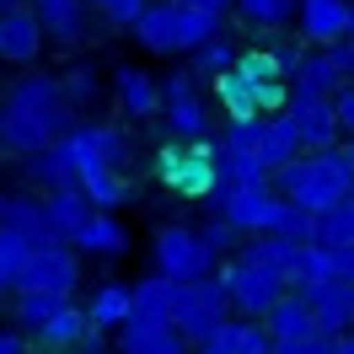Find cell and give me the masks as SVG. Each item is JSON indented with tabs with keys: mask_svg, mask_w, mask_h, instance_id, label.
I'll list each match as a JSON object with an SVG mask.
<instances>
[{
	"mask_svg": "<svg viewBox=\"0 0 354 354\" xmlns=\"http://www.w3.org/2000/svg\"><path fill=\"white\" fill-rule=\"evenodd\" d=\"M236 11H242L247 27L274 32V27H285L290 17H301V0H236Z\"/></svg>",
	"mask_w": 354,
	"mask_h": 354,
	"instance_id": "35",
	"label": "cell"
},
{
	"mask_svg": "<svg viewBox=\"0 0 354 354\" xmlns=\"http://www.w3.org/2000/svg\"><path fill=\"white\" fill-rule=\"evenodd\" d=\"M268 161L252 151H225L221 145V183H231V188H247V183H268Z\"/></svg>",
	"mask_w": 354,
	"mask_h": 354,
	"instance_id": "36",
	"label": "cell"
},
{
	"mask_svg": "<svg viewBox=\"0 0 354 354\" xmlns=\"http://www.w3.org/2000/svg\"><path fill=\"white\" fill-rule=\"evenodd\" d=\"M338 354H354V328H349V333H338Z\"/></svg>",
	"mask_w": 354,
	"mask_h": 354,
	"instance_id": "49",
	"label": "cell"
},
{
	"mask_svg": "<svg viewBox=\"0 0 354 354\" xmlns=\"http://www.w3.org/2000/svg\"><path fill=\"white\" fill-rule=\"evenodd\" d=\"M65 75H22L0 102V145L6 156H38L48 145H59L75 124H70Z\"/></svg>",
	"mask_w": 354,
	"mask_h": 354,
	"instance_id": "1",
	"label": "cell"
},
{
	"mask_svg": "<svg viewBox=\"0 0 354 354\" xmlns=\"http://www.w3.org/2000/svg\"><path fill=\"white\" fill-rule=\"evenodd\" d=\"M333 102H338V124H344V134L354 140V86H344Z\"/></svg>",
	"mask_w": 354,
	"mask_h": 354,
	"instance_id": "44",
	"label": "cell"
},
{
	"mask_svg": "<svg viewBox=\"0 0 354 354\" xmlns=\"http://www.w3.org/2000/svg\"><path fill=\"white\" fill-rule=\"evenodd\" d=\"M338 279L354 285V247H338Z\"/></svg>",
	"mask_w": 354,
	"mask_h": 354,
	"instance_id": "46",
	"label": "cell"
},
{
	"mask_svg": "<svg viewBox=\"0 0 354 354\" xmlns=\"http://www.w3.org/2000/svg\"><path fill=\"white\" fill-rule=\"evenodd\" d=\"M301 247H306V242H295V236H285V231H258V236L242 247V258L263 263L268 274H279V279L290 285V274H295V258H301Z\"/></svg>",
	"mask_w": 354,
	"mask_h": 354,
	"instance_id": "24",
	"label": "cell"
},
{
	"mask_svg": "<svg viewBox=\"0 0 354 354\" xmlns=\"http://www.w3.org/2000/svg\"><path fill=\"white\" fill-rule=\"evenodd\" d=\"M44 38L48 27L27 0H0V54H6V65H32L44 54Z\"/></svg>",
	"mask_w": 354,
	"mask_h": 354,
	"instance_id": "9",
	"label": "cell"
},
{
	"mask_svg": "<svg viewBox=\"0 0 354 354\" xmlns=\"http://www.w3.org/2000/svg\"><path fill=\"white\" fill-rule=\"evenodd\" d=\"M81 188L91 194V204H97V209H118V204L129 199V177L118 172V167H102V172H91Z\"/></svg>",
	"mask_w": 354,
	"mask_h": 354,
	"instance_id": "38",
	"label": "cell"
},
{
	"mask_svg": "<svg viewBox=\"0 0 354 354\" xmlns=\"http://www.w3.org/2000/svg\"><path fill=\"white\" fill-rule=\"evenodd\" d=\"M65 306H70V290H32V295H17V328L38 338V333L48 328V317L65 311Z\"/></svg>",
	"mask_w": 354,
	"mask_h": 354,
	"instance_id": "32",
	"label": "cell"
},
{
	"mask_svg": "<svg viewBox=\"0 0 354 354\" xmlns=\"http://www.w3.org/2000/svg\"><path fill=\"white\" fill-rule=\"evenodd\" d=\"M285 209H290V199L274 188V183H247V188L221 183V188L209 194V215L231 221L236 231H247V236H258V231H279Z\"/></svg>",
	"mask_w": 354,
	"mask_h": 354,
	"instance_id": "5",
	"label": "cell"
},
{
	"mask_svg": "<svg viewBox=\"0 0 354 354\" xmlns=\"http://www.w3.org/2000/svg\"><path fill=\"white\" fill-rule=\"evenodd\" d=\"M22 167H27V177H32L44 194H54V188H75V183H81V167H75V156H70L65 140L48 145V151H38V156H27Z\"/></svg>",
	"mask_w": 354,
	"mask_h": 354,
	"instance_id": "21",
	"label": "cell"
},
{
	"mask_svg": "<svg viewBox=\"0 0 354 354\" xmlns=\"http://www.w3.org/2000/svg\"><path fill=\"white\" fill-rule=\"evenodd\" d=\"M338 279V252L322 242H306L301 247V258H295V274H290V285L295 290H311V285H328Z\"/></svg>",
	"mask_w": 354,
	"mask_h": 354,
	"instance_id": "34",
	"label": "cell"
},
{
	"mask_svg": "<svg viewBox=\"0 0 354 354\" xmlns=\"http://www.w3.org/2000/svg\"><path fill=\"white\" fill-rule=\"evenodd\" d=\"M188 333L177 322H124L118 328V354H183Z\"/></svg>",
	"mask_w": 354,
	"mask_h": 354,
	"instance_id": "17",
	"label": "cell"
},
{
	"mask_svg": "<svg viewBox=\"0 0 354 354\" xmlns=\"http://www.w3.org/2000/svg\"><path fill=\"white\" fill-rule=\"evenodd\" d=\"M129 322H177V279L151 274L134 285V317Z\"/></svg>",
	"mask_w": 354,
	"mask_h": 354,
	"instance_id": "27",
	"label": "cell"
},
{
	"mask_svg": "<svg viewBox=\"0 0 354 354\" xmlns=\"http://www.w3.org/2000/svg\"><path fill=\"white\" fill-rule=\"evenodd\" d=\"M285 113L301 124L306 151H333V145L344 140V124H338V102H333V97H317V91L290 86V108Z\"/></svg>",
	"mask_w": 354,
	"mask_h": 354,
	"instance_id": "13",
	"label": "cell"
},
{
	"mask_svg": "<svg viewBox=\"0 0 354 354\" xmlns=\"http://www.w3.org/2000/svg\"><path fill=\"white\" fill-rule=\"evenodd\" d=\"M290 86L317 91V97H338L344 86H354V75L344 70V59H338L333 48H311V54H306V65L290 75Z\"/></svg>",
	"mask_w": 354,
	"mask_h": 354,
	"instance_id": "18",
	"label": "cell"
},
{
	"mask_svg": "<svg viewBox=\"0 0 354 354\" xmlns=\"http://www.w3.org/2000/svg\"><path fill=\"white\" fill-rule=\"evenodd\" d=\"M317 242L322 247H354V221H349V209L338 204V209H328V215H317Z\"/></svg>",
	"mask_w": 354,
	"mask_h": 354,
	"instance_id": "40",
	"label": "cell"
},
{
	"mask_svg": "<svg viewBox=\"0 0 354 354\" xmlns=\"http://www.w3.org/2000/svg\"><path fill=\"white\" fill-rule=\"evenodd\" d=\"M236 70H242L258 91L285 81V65H279V54H274V48H242V54H236Z\"/></svg>",
	"mask_w": 354,
	"mask_h": 354,
	"instance_id": "37",
	"label": "cell"
},
{
	"mask_svg": "<svg viewBox=\"0 0 354 354\" xmlns=\"http://www.w3.org/2000/svg\"><path fill=\"white\" fill-rule=\"evenodd\" d=\"M75 247L81 252H102V258H118L129 252V225L118 221V209H97L81 231H75Z\"/></svg>",
	"mask_w": 354,
	"mask_h": 354,
	"instance_id": "26",
	"label": "cell"
},
{
	"mask_svg": "<svg viewBox=\"0 0 354 354\" xmlns=\"http://www.w3.org/2000/svg\"><path fill=\"white\" fill-rule=\"evenodd\" d=\"M263 328H268V338H274V344H295V338L317 333V311H311L306 301H301V295L290 290L285 301H279V306L263 317Z\"/></svg>",
	"mask_w": 354,
	"mask_h": 354,
	"instance_id": "30",
	"label": "cell"
},
{
	"mask_svg": "<svg viewBox=\"0 0 354 354\" xmlns=\"http://www.w3.org/2000/svg\"><path fill=\"white\" fill-rule=\"evenodd\" d=\"M183 6H204V11H231L236 0H183Z\"/></svg>",
	"mask_w": 354,
	"mask_h": 354,
	"instance_id": "48",
	"label": "cell"
},
{
	"mask_svg": "<svg viewBox=\"0 0 354 354\" xmlns=\"http://www.w3.org/2000/svg\"><path fill=\"white\" fill-rule=\"evenodd\" d=\"M134 38L151 54H194L209 38H221V11H204V6H183V0H161L151 6L140 22H134Z\"/></svg>",
	"mask_w": 354,
	"mask_h": 354,
	"instance_id": "3",
	"label": "cell"
},
{
	"mask_svg": "<svg viewBox=\"0 0 354 354\" xmlns=\"http://www.w3.org/2000/svg\"><path fill=\"white\" fill-rule=\"evenodd\" d=\"M44 204H48V221H54V231L65 236V242H75V231L97 215V204H91V194L75 183V188H54V194H44Z\"/></svg>",
	"mask_w": 354,
	"mask_h": 354,
	"instance_id": "25",
	"label": "cell"
},
{
	"mask_svg": "<svg viewBox=\"0 0 354 354\" xmlns=\"http://www.w3.org/2000/svg\"><path fill=\"white\" fill-rule=\"evenodd\" d=\"M32 11L44 17V27H48V38L54 44H65V48H75L81 38H86V0H32Z\"/></svg>",
	"mask_w": 354,
	"mask_h": 354,
	"instance_id": "20",
	"label": "cell"
},
{
	"mask_svg": "<svg viewBox=\"0 0 354 354\" xmlns=\"http://www.w3.org/2000/svg\"><path fill=\"white\" fill-rule=\"evenodd\" d=\"M349 32H354V17H349Z\"/></svg>",
	"mask_w": 354,
	"mask_h": 354,
	"instance_id": "51",
	"label": "cell"
},
{
	"mask_svg": "<svg viewBox=\"0 0 354 354\" xmlns=\"http://www.w3.org/2000/svg\"><path fill=\"white\" fill-rule=\"evenodd\" d=\"M156 177L183 199H209L221 188V140H172L156 151Z\"/></svg>",
	"mask_w": 354,
	"mask_h": 354,
	"instance_id": "4",
	"label": "cell"
},
{
	"mask_svg": "<svg viewBox=\"0 0 354 354\" xmlns=\"http://www.w3.org/2000/svg\"><path fill=\"white\" fill-rule=\"evenodd\" d=\"M65 97H70V102H91V97H97V81H91L86 65H75V70L65 75Z\"/></svg>",
	"mask_w": 354,
	"mask_h": 354,
	"instance_id": "42",
	"label": "cell"
},
{
	"mask_svg": "<svg viewBox=\"0 0 354 354\" xmlns=\"http://www.w3.org/2000/svg\"><path fill=\"white\" fill-rule=\"evenodd\" d=\"M70 156H75V167H81V183L91 172H102V167H124L129 161V140L124 129H113V124H75L65 134Z\"/></svg>",
	"mask_w": 354,
	"mask_h": 354,
	"instance_id": "10",
	"label": "cell"
},
{
	"mask_svg": "<svg viewBox=\"0 0 354 354\" xmlns=\"http://www.w3.org/2000/svg\"><path fill=\"white\" fill-rule=\"evenodd\" d=\"M301 151H306V140H301V124H295L290 113H268V118H263V161H268V172L290 167V161H295Z\"/></svg>",
	"mask_w": 354,
	"mask_h": 354,
	"instance_id": "28",
	"label": "cell"
},
{
	"mask_svg": "<svg viewBox=\"0 0 354 354\" xmlns=\"http://www.w3.org/2000/svg\"><path fill=\"white\" fill-rule=\"evenodd\" d=\"M311 311H317V328L322 333H349L354 328V285L349 279H328V285L295 290Z\"/></svg>",
	"mask_w": 354,
	"mask_h": 354,
	"instance_id": "15",
	"label": "cell"
},
{
	"mask_svg": "<svg viewBox=\"0 0 354 354\" xmlns=\"http://www.w3.org/2000/svg\"><path fill=\"white\" fill-rule=\"evenodd\" d=\"M91 333H97V322H91V311H81L75 301H70L65 311H54L48 317V328L38 333V344H44L48 354H70V349H81Z\"/></svg>",
	"mask_w": 354,
	"mask_h": 354,
	"instance_id": "23",
	"label": "cell"
},
{
	"mask_svg": "<svg viewBox=\"0 0 354 354\" xmlns=\"http://www.w3.org/2000/svg\"><path fill=\"white\" fill-rule=\"evenodd\" d=\"M215 102L225 108V118H231V124L263 118V108H258V86H252V81H247L236 65L225 70V75H215Z\"/></svg>",
	"mask_w": 354,
	"mask_h": 354,
	"instance_id": "29",
	"label": "cell"
},
{
	"mask_svg": "<svg viewBox=\"0 0 354 354\" xmlns=\"http://www.w3.org/2000/svg\"><path fill=\"white\" fill-rule=\"evenodd\" d=\"M274 188L290 204L311 209V215H328V209H338L354 194V161L344 145H333V151H301L290 167L274 172Z\"/></svg>",
	"mask_w": 354,
	"mask_h": 354,
	"instance_id": "2",
	"label": "cell"
},
{
	"mask_svg": "<svg viewBox=\"0 0 354 354\" xmlns=\"http://www.w3.org/2000/svg\"><path fill=\"white\" fill-rule=\"evenodd\" d=\"M199 354H274V338L258 317H242V322H225L209 344H199Z\"/></svg>",
	"mask_w": 354,
	"mask_h": 354,
	"instance_id": "22",
	"label": "cell"
},
{
	"mask_svg": "<svg viewBox=\"0 0 354 354\" xmlns=\"http://www.w3.org/2000/svg\"><path fill=\"white\" fill-rule=\"evenodd\" d=\"M333 54H338V59H344V70L354 75V32L344 38V44H333Z\"/></svg>",
	"mask_w": 354,
	"mask_h": 354,
	"instance_id": "47",
	"label": "cell"
},
{
	"mask_svg": "<svg viewBox=\"0 0 354 354\" xmlns=\"http://www.w3.org/2000/svg\"><path fill=\"white\" fill-rule=\"evenodd\" d=\"M113 81H118V108L129 113V118H161L167 113V91H161V81H156L151 70L124 65Z\"/></svg>",
	"mask_w": 354,
	"mask_h": 354,
	"instance_id": "16",
	"label": "cell"
},
{
	"mask_svg": "<svg viewBox=\"0 0 354 354\" xmlns=\"http://www.w3.org/2000/svg\"><path fill=\"white\" fill-rule=\"evenodd\" d=\"M344 151H349V161H354V140H349V145H344Z\"/></svg>",
	"mask_w": 354,
	"mask_h": 354,
	"instance_id": "50",
	"label": "cell"
},
{
	"mask_svg": "<svg viewBox=\"0 0 354 354\" xmlns=\"http://www.w3.org/2000/svg\"><path fill=\"white\" fill-rule=\"evenodd\" d=\"M0 225L27 231L32 242H59V231H54V221H48V204L32 199V194H6V199H0Z\"/></svg>",
	"mask_w": 354,
	"mask_h": 354,
	"instance_id": "19",
	"label": "cell"
},
{
	"mask_svg": "<svg viewBox=\"0 0 354 354\" xmlns=\"http://www.w3.org/2000/svg\"><path fill=\"white\" fill-rule=\"evenodd\" d=\"M199 231H204V242L215 247V252H225V247L236 242V225H231V221H221V215H215L209 225H199Z\"/></svg>",
	"mask_w": 354,
	"mask_h": 354,
	"instance_id": "43",
	"label": "cell"
},
{
	"mask_svg": "<svg viewBox=\"0 0 354 354\" xmlns=\"http://www.w3.org/2000/svg\"><path fill=\"white\" fill-rule=\"evenodd\" d=\"M161 91H167V129L177 134V140H209V108L199 102V81L188 75V70H172L167 81H161Z\"/></svg>",
	"mask_w": 354,
	"mask_h": 354,
	"instance_id": "11",
	"label": "cell"
},
{
	"mask_svg": "<svg viewBox=\"0 0 354 354\" xmlns=\"http://www.w3.org/2000/svg\"><path fill=\"white\" fill-rule=\"evenodd\" d=\"M44 242H32L27 231H11V225H0V285L17 290V279L27 274V263H32V252H38Z\"/></svg>",
	"mask_w": 354,
	"mask_h": 354,
	"instance_id": "33",
	"label": "cell"
},
{
	"mask_svg": "<svg viewBox=\"0 0 354 354\" xmlns=\"http://www.w3.org/2000/svg\"><path fill=\"white\" fill-rule=\"evenodd\" d=\"M75 279H81V258H75V242H44L38 252H32V263H27V274L17 279V295H32V290H75Z\"/></svg>",
	"mask_w": 354,
	"mask_h": 354,
	"instance_id": "12",
	"label": "cell"
},
{
	"mask_svg": "<svg viewBox=\"0 0 354 354\" xmlns=\"http://www.w3.org/2000/svg\"><path fill=\"white\" fill-rule=\"evenodd\" d=\"M27 338H32V333L6 328V333H0V354H27Z\"/></svg>",
	"mask_w": 354,
	"mask_h": 354,
	"instance_id": "45",
	"label": "cell"
},
{
	"mask_svg": "<svg viewBox=\"0 0 354 354\" xmlns=\"http://www.w3.org/2000/svg\"><path fill=\"white\" fill-rule=\"evenodd\" d=\"M86 6H97L113 27H129V32H134V22L151 11V0H86Z\"/></svg>",
	"mask_w": 354,
	"mask_h": 354,
	"instance_id": "41",
	"label": "cell"
},
{
	"mask_svg": "<svg viewBox=\"0 0 354 354\" xmlns=\"http://www.w3.org/2000/svg\"><path fill=\"white\" fill-rule=\"evenodd\" d=\"M91 322L102 333H118L124 322L134 317V285H118V279H108V285H97V295H91Z\"/></svg>",
	"mask_w": 354,
	"mask_h": 354,
	"instance_id": "31",
	"label": "cell"
},
{
	"mask_svg": "<svg viewBox=\"0 0 354 354\" xmlns=\"http://www.w3.org/2000/svg\"><path fill=\"white\" fill-rule=\"evenodd\" d=\"M215 247L204 242V231L194 225H167L161 236H156V274H167L177 285H188V279H209L215 274Z\"/></svg>",
	"mask_w": 354,
	"mask_h": 354,
	"instance_id": "7",
	"label": "cell"
},
{
	"mask_svg": "<svg viewBox=\"0 0 354 354\" xmlns=\"http://www.w3.org/2000/svg\"><path fill=\"white\" fill-rule=\"evenodd\" d=\"M231 65H236V48L225 44V38H209L204 48H194V75H209V81H215V75H225Z\"/></svg>",
	"mask_w": 354,
	"mask_h": 354,
	"instance_id": "39",
	"label": "cell"
},
{
	"mask_svg": "<svg viewBox=\"0 0 354 354\" xmlns=\"http://www.w3.org/2000/svg\"><path fill=\"white\" fill-rule=\"evenodd\" d=\"M354 0H301V38L311 48H333L349 38Z\"/></svg>",
	"mask_w": 354,
	"mask_h": 354,
	"instance_id": "14",
	"label": "cell"
},
{
	"mask_svg": "<svg viewBox=\"0 0 354 354\" xmlns=\"http://www.w3.org/2000/svg\"><path fill=\"white\" fill-rule=\"evenodd\" d=\"M221 285L231 290V306L242 311V317H258V322L285 301V279H279V274H268L263 263L242 258V252H236L231 263H221Z\"/></svg>",
	"mask_w": 354,
	"mask_h": 354,
	"instance_id": "8",
	"label": "cell"
},
{
	"mask_svg": "<svg viewBox=\"0 0 354 354\" xmlns=\"http://www.w3.org/2000/svg\"><path fill=\"white\" fill-rule=\"evenodd\" d=\"M225 311H231V290L221 285V274H215V279L177 285V328L188 333V344H209V338L231 322Z\"/></svg>",
	"mask_w": 354,
	"mask_h": 354,
	"instance_id": "6",
	"label": "cell"
}]
</instances>
